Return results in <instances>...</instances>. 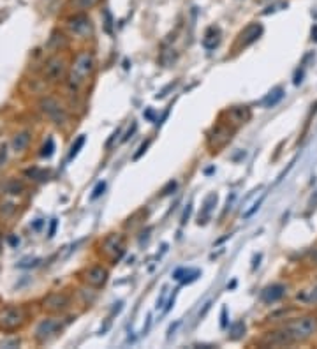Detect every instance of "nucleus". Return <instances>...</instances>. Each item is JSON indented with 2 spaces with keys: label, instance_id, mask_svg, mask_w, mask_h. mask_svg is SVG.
<instances>
[{
  "label": "nucleus",
  "instance_id": "1",
  "mask_svg": "<svg viewBox=\"0 0 317 349\" xmlns=\"http://www.w3.org/2000/svg\"><path fill=\"white\" fill-rule=\"evenodd\" d=\"M282 330L288 335L289 344H298V342L310 339L317 332V317H314V316L298 317V319H292L288 324H284Z\"/></svg>",
  "mask_w": 317,
  "mask_h": 349
},
{
  "label": "nucleus",
  "instance_id": "2",
  "mask_svg": "<svg viewBox=\"0 0 317 349\" xmlns=\"http://www.w3.org/2000/svg\"><path fill=\"white\" fill-rule=\"evenodd\" d=\"M25 319V309L20 305H4L0 309V330L2 332H14L21 328Z\"/></svg>",
  "mask_w": 317,
  "mask_h": 349
},
{
  "label": "nucleus",
  "instance_id": "3",
  "mask_svg": "<svg viewBox=\"0 0 317 349\" xmlns=\"http://www.w3.org/2000/svg\"><path fill=\"white\" fill-rule=\"evenodd\" d=\"M92 71H93V57L90 53H80L76 57V60H74V65H72V72L69 76V85L74 90H78L80 85L83 83V80Z\"/></svg>",
  "mask_w": 317,
  "mask_h": 349
},
{
  "label": "nucleus",
  "instance_id": "4",
  "mask_svg": "<svg viewBox=\"0 0 317 349\" xmlns=\"http://www.w3.org/2000/svg\"><path fill=\"white\" fill-rule=\"evenodd\" d=\"M39 110L46 115L51 122L58 124V126L67 120V113H65V110H63L62 104H60L57 99H53V97H42L41 101H39Z\"/></svg>",
  "mask_w": 317,
  "mask_h": 349
},
{
  "label": "nucleus",
  "instance_id": "5",
  "mask_svg": "<svg viewBox=\"0 0 317 349\" xmlns=\"http://www.w3.org/2000/svg\"><path fill=\"white\" fill-rule=\"evenodd\" d=\"M65 76V62H63L62 57H51L46 62V67H44V78L51 83L55 81H60Z\"/></svg>",
  "mask_w": 317,
  "mask_h": 349
},
{
  "label": "nucleus",
  "instance_id": "6",
  "mask_svg": "<svg viewBox=\"0 0 317 349\" xmlns=\"http://www.w3.org/2000/svg\"><path fill=\"white\" fill-rule=\"evenodd\" d=\"M67 27L74 35H86L92 30V23H90L88 16H85V14H74L67 20Z\"/></svg>",
  "mask_w": 317,
  "mask_h": 349
},
{
  "label": "nucleus",
  "instance_id": "7",
  "mask_svg": "<svg viewBox=\"0 0 317 349\" xmlns=\"http://www.w3.org/2000/svg\"><path fill=\"white\" fill-rule=\"evenodd\" d=\"M69 307V296L63 293H53L44 300V309L50 312H63Z\"/></svg>",
  "mask_w": 317,
  "mask_h": 349
},
{
  "label": "nucleus",
  "instance_id": "8",
  "mask_svg": "<svg viewBox=\"0 0 317 349\" xmlns=\"http://www.w3.org/2000/svg\"><path fill=\"white\" fill-rule=\"evenodd\" d=\"M60 330V323L57 319H44L37 324L35 328V339L41 342H44L48 337H51L53 333H57Z\"/></svg>",
  "mask_w": 317,
  "mask_h": 349
},
{
  "label": "nucleus",
  "instance_id": "9",
  "mask_svg": "<svg viewBox=\"0 0 317 349\" xmlns=\"http://www.w3.org/2000/svg\"><path fill=\"white\" fill-rule=\"evenodd\" d=\"M85 281L93 287H102L106 284V281H108V270L102 268V266H93V268H90L86 272Z\"/></svg>",
  "mask_w": 317,
  "mask_h": 349
},
{
  "label": "nucleus",
  "instance_id": "10",
  "mask_svg": "<svg viewBox=\"0 0 317 349\" xmlns=\"http://www.w3.org/2000/svg\"><path fill=\"white\" fill-rule=\"evenodd\" d=\"M284 294H286V286H282V284H271V286L262 289L261 298L262 302H266V303H275V302H279Z\"/></svg>",
  "mask_w": 317,
  "mask_h": 349
},
{
  "label": "nucleus",
  "instance_id": "11",
  "mask_svg": "<svg viewBox=\"0 0 317 349\" xmlns=\"http://www.w3.org/2000/svg\"><path fill=\"white\" fill-rule=\"evenodd\" d=\"M262 34V27L259 23H252V25L247 27L243 32H241V44L243 46H249L252 42H256Z\"/></svg>",
  "mask_w": 317,
  "mask_h": 349
},
{
  "label": "nucleus",
  "instance_id": "12",
  "mask_svg": "<svg viewBox=\"0 0 317 349\" xmlns=\"http://www.w3.org/2000/svg\"><path fill=\"white\" fill-rule=\"evenodd\" d=\"M199 275H201V272H199L198 268H178L173 274V279L180 281L182 284H190V282H194Z\"/></svg>",
  "mask_w": 317,
  "mask_h": 349
},
{
  "label": "nucleus",
  "instance_id": "13",
  "mask_svg": "<svg viewBox=\"0 0 317 349\" xmlns=\"http://www.w3.org/2000/svg\"><path fill=\"white\" fill-rule=\"evenodd\" d=\"M104 249L106 253L110 254H122L123 253V238L118 235H111L104 240Z\"/></svg>",
  "mask_w": 317,
  "mask_h": 349
},
{
  "label": "nucleus",
  "instance_id": "14",
  "mask_svg": "<svg viewBox=\"0 0 317 349\" xmlns=\"http://www.w3.org/2000/svg\"><path fill=\"white\" fill-rule=\"evenodd\" d=\"M219 42H220V32H219V29L211 27V29L206 32V35L203 37V46L206 48V50H215V48L219 46Z\"/></svg>",
  "mask_w": 317,
  "mask_h": 349
},
{
  "label": "nucleus",
  "instance_id": "15",
  "mask_svg": "<svg viewBox=\"0 0 317 349\" xmlns=\"http://www.w3.org/2000/svg\"><path fill=\"white\" fill-rule=\"evenodd\" d=\"M30 139H32V136H30L29 130L18 132V134L14 136V139H13V150H14V152H23L27 147H29Z\"/></svg>",
  "mask_w": 317,
  "mask_h": 349
},
{
  "label": "nucleus",
  "instance_id": "16",
  "mask_svg": "<svg viewBox=\"0 0 317 349\" xmlns=\"http://www.w3.org/2000/svg\"><path fill=\"white\" fill-rule=\"evenodd\" d=\"M284 99V89L282 87H277L275 90H271L264 99H262V106H266V108H273L277 106L280 101Z\"/></svg>",
  "mask_w": 317,
  "mask_h": 349
},
{
  "label": "nucleus",
  "instance_id": "17",
  "mask_svg": "<svg viewBox=\"0 0 317 349\" xmlns=\"http://www.w3.org/2000/svg\"><path fill=\"white\" fill-rule=\"evenodd\" d=\"M213 139H215L213 143H215L217 147L228 143L229 139H231V130H229L228 127H224V126H219L215 129V132H213Z\"/></svg>",
  "mask_w": 317,
  "mask_h": 349
},
{
  "label": "nucleus",
  "instance_id": "18",
  "mask_svg": "<svg viewBox=\"0 0 317 349\" xmlns=\"http://www.w3.org/2000/svg\"><path fill=\"white\" fill-rule=\"evenodd\" d=\"M97 2L99 0H71V7L76 11H86V9H92Z\"/></svg>",
  "mask_w": 317,
  "mask_h": 349
},
{
  "label": "nucleus",
  "instance_id": "19",
  "mask_svg": "<svg viewBox=\"0 0 317 349\" xmlns=\"http://www.w3.org/2000/svg\"><path fill=\"white\" fill-rule=\"evenodd\" d=\"M243 333H245V323H243V321H238V323H234L231 326V335L229 337H231L232 341H238Z\"/></svg>",
  "mask_w": 317,
  "mask_h": 349
},
{
  "label": "nucleus",
  "instance_id": "20",
  "mask_svg": "<svg viewBox=\"0 0 317 349\" xmlns=\"http://www.w3.org/2000/svg\"><path fill=\"white\" fill-rule=\"evenodd\" d=\"M231 115L236 117V122H245V120H249L250 118V111L247 110L245 106H243V108H232Z\"/></svg>",
  "mask_w": 317,
  "mask_h": 349
},
{
  "label": "nucleus",
  "instance_id": "21",
  "mask_svg": "<svg viewBox=\"0 0 317 349\" xmlns=\"http://www.w3.org/2000/svg\"><path fill=\"white\" fill-rule=\"evenodd\" d=\"M85 141H86V138H85V136H80V138L76 139V143L72 145V147H71V152H69V160H72L74 157L78 156V154H80V150L83 148Z\"/></svg>",
  "mask_w": 317,
  "mask_h": 349
},
{
  "label": "nucleus",
  "instance_id": "22",
  "mask_svg": "<svg viewBox=\"0 0 317 349\" xmlns=\"http://www.w3.org/2000/svg\"><path fill=\"white\" fill-rule=\"evenodd\" d=\"M298 300H303V302L309 303H317V286L312 287L310 291H307L305 294H298Z\"/></svg>",
  "mask_w": 317,
  "mask_h": 349
},
{
  "label": "nucleus",
  "instance_id": "23",
  "mask_svg": "<svg viewBox=\"0 0 317 349\" xmlns=\"http://www.w3.org/2000/svg\"><path fill=\"white\" fill-rule=\"evenodd\" d=\"M53 150H55V143H53V139H48L46 141V145L42 147V150H41V156L42 157H51L53 156Z\"/></svg>",
  "mask_w": 317,
  "mask_h": 349
},
{
  "label": "nucleus",
  "instance_id": "24",
  "mask_svg": "<svg viewBox=\"0 0 317 349\" xmlns=\"http://www.w3.org/2000/svg\"><path fill=\"white\" fill-rule=\"evenodd\" d=\"M104 190H106V182H99V184L95 185V189L92 190V196H90V198L97 199L99 196H102V194H104Z\"/></svg>",
  "mask_w": 317,
  "mask_h": 349
},
{
  "label": "nucleus",
  "instance_id": "25",
  "mask_svg": "<svg viewBox=\"0 0 317 349\" xmlns=\"http://www.w3.org/2000/svg\"><path fill=\"white\" fill-rule=\"evenodd\" d=\"M7 190H9V192H11V194H20L21 190H23V185H21L20 182L13 180V182H9Z\"/></svg>",
  "mask_w": 317,
  "mask_h": 349
},
{
  "label": "nucleus",
  "instance_id": "26",
  "mask_svg": "<svg viewBox=\"0 0 317 349\" xmlns=\"http://www.w3.org/2000/svg\"><path fill=\"white\" fill-rule=\"evenodd\" d=\"M27 175L32 178H37V180H42V178L46 177V173L41 171V169H30V171H27Z\"/></svg>",
  "mask_w": 317,
  "mask_h": 349
},
{
  "label": "nucleus",
  "instance_id": "27",
  "mask_svg": "<svg viewBox=\"0 0 317 349\" xmlns=\"http://www.w3.org/2000/svg\"><path fill=\"white\" fill-rule=\"evenodd\" d=\"M148 145H150V141H144V143H143V145H141V147H140V150H138V154H136V156H134V159H136V160L140 159V157H141V156H143L144 152H146Z\"/></svg>",
  "mask_w": 317,
  "mask_h": 349
},
{
  "label": "nucleus",
  "instance_id": "28",
  "mask_svg": "<svg viewBox=\"0 0 317 349\" xmlns=\"http://www.w3.org/2000/svg\"><path fill=\"white\" fill-rule=\"evenodd\" d=\"M174 189H176V182H169L168 187H166V189H162V196H166V194H171L169 190H174Z\"/></svg>",
  "mask_w": 317,
  "mask_h": 349
},
{
  "label": "nucleus",
  "instance_id": "29",
  "mask_svg": "<svg viewBox=\"0 0 317 349\" xmlns=\"http://www.w3.org/2000/svg\"><path fill=\"white\" fill-rule=\"evenodd\" d=\"M220 326H222V328H226V326H228V309H222V321H220Z\"/></svg>",
  "mask_w": 317,
  "mask_h": 349
},
{
  "label": "nucleus",
  "instance_id": "30",
  "mask_svg": "<svg viewBox=\"0 0 317 349\" xmlns=\"http://www.w3.org/2000/svg\"><path fill=\"white\" fill-rule=\"evenodd\" d=\"M262 199H264V198H261V199H259V201L256 203V205H254V208H252V210H249V212H247V214H245V217H250V215H252L254 212H256V210H259V206H261Z\"/></svg>",
  "mask_w": 317,
  "mask_h": 349
},
{
  "label": "nucleus",
  "instance_id": "31",
  "mask_svg": "<svg viewBox=\"0 0 317 349\" xmlns=\"http://www.w3.org/2000/svg\"><path fill=\"white\" fill-rule=\"evenodd\" d=\"M106 29H108V32H111V14L106 11Z\"/></svg>",
  "mask_w": 317,
  "mask_h": 349
},
{
  "label": "nucleus",
  "instance_id": "32",
  "mask_svg": "<svg viewBox=\"0 0 317 349\" xmlns=\"http://www.w3.org/2000/svg\"><path fill=\"white\" fill-rule=\"evenodd\" d=\"M5 156H7V148L2 147L0 148V166H2V162L5 160Z\"/></svg>",
  "mask_w": 317,
  "mask_h": 349
},
{
  "label": "nucleus",
  "instance_id": "33",
  "mask_svg": "<svg viewBox=\"0 0 317 349\" xmlns=\"http://www.w3.org/2000/svg\"><path fill=\"white\" fill-rule=\"evenodd\" d=\"M55 227H57V221H55V219H53V221H51V227H50V233H48V236H50V238H51V236H53V235H55Z\"/></svg>",
  "mask_w": 317,
  "mask_h": 349
},
{
  "label": "nucleus",
  "instance_id": "34",
  "mask_svg": "<svg viewBox=\"0 0 317 349\" xmlns=\"http://www.w3.org/2000/svg\"><path fill=\"white\" fill-rule=\"evenodd\" d=\"M194 348H196V349H213V348H217V346H211V344H196Z\"/></svg>",
  "mask_w": 317,
  "mask_h": 349
},
{
  "label": "nucleus",
  "instance_id": "35",
  "mask_svg": "<svg viewBox=\"0 0 317 349\" xmlns=\"http://www.w3.org/2000/svg\"><path fill=\"white\" fill-rule=\"evenodd\" d=\"M309 206H310V208H316V206H317V192H316V196H312V199H310Z\"/></svg>",
  "mask_w": 317,
  "mask_h": 349
},
{
  "label": "nucleus",
  "instance_id": "36",
  "mask_svg": "<svg viewBox=\"0 0 317 349\" xmlns=\"http://www.w3.org/2000/svg\"><path fill=\"white\" fill-rule=\"evenodd\" d=\"M312 39L314 41H317V25L312 27Z\"/></svg>",
  "mask_w": 317,
  "mask_h": 349
},
{
  "label": "nucleus",
  "instance_id": "37",
  "mask_svg": "<svg viewBox=\"0 0 317 349\" xmlns=\"http://www.w3.org/2000/svg\"><path fill=\"white\" fill-rule=\"evenodd\" d=\"M189 215H190V205H189V208L185 210V214H183V221H182V222H185V221L189 219Z\"/></svg>",
  "mask_w": 317,
  "mask_h": 349
},
{
  "label": "nucleus",
  "instance_id": "38",
  "mask_svg": "<svg viewBox=\"0 0 317 349\" xmlns=\"http://www.w3.org/2000/svg\"><path fill=\"white\" fill-rule=\"evenodd\" d=\"M312 259H314V263L317 265V249L314 251V254H312Z\"/></svg>",
  "mask_w": 317,
  "mask_h": 349
}]
</instances>
